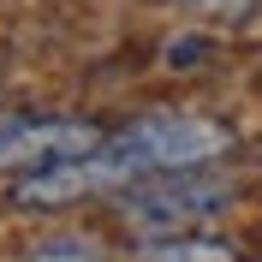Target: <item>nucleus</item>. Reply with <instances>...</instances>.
<instances>
[{
  "mask_svg": "<svg viewBox=\"0 0 262 262\" xmlns=\"http://www.w3.org/2000/svg\"><path fill=\"white\" fill-rule=\"evenodd\" d=\"M191 6H196L203 18H227V24H232V18H250L262 0H191Z\"/></svg>",
  "mask_w": 262,
  "mask_h": 262,
  "instance_id": "nucleus-6",
  "label": "nucleus"
},
{
  "mask_svg": "<svg viewBox=\"0 0 262 262\" xmlns=\"http://www.w3.org/2000/svg\"><path fill=\"white\" fill-rule=\"evenodd\" d=\"M107 131L96 119H60V114H12L0 119V173H36L54 161H78Z\"/></svg>",
  "mask_w": 262,
  "mask_h": 262,
  "instance_id": "nucleus-3",
  "label": "nucleus"
},
{
  "mask_svg": "<svg viewBox=\"0 0 262 262\" xmlns=\"http://www.w3.org/2000/svg\"><path fill=\"white\" fill-rule=\"evenodd\" d=\"M227 155H232V131L221 119L161 107V114H137L131 125L107 131L83 155V173H90V191L96 196H114L131 179L173 173V167H214V161H227Z\"/></svg>",
  "mask_w": 262,
  "mask_h": 262,
  "instance_id": "nucleus-1",
  "label": "nucleus"
},
{
  "mask_svg": "<svg viewBox=\"0 0 262 262\" xmlns=\"http://www.w3.org/2000/svg\"><path fill=\"white\" fill-rule=\"evenodd\" d=\"M119 221L137 238H173V232H196L214 214H227L232 203V179L214 167H173V173H149V179L119 185Z\"/></svg>",
  "mask_w": 262,
  "mask_h": 262,
  "instance_id": "nucleus-2",
  "label": "nucleus"
},
{
  "mask_svg": "<svg viewBox=\"0 0 262 262\" xmlns=\"http://www.w3.org/2000/svg\"><path fill=\"white\" fill-rule=\"evenodd\" d=\"M18 262H114V256H107L96 238H78V232H66V238H42V245H30Z\"/></svg>",
  "mask_w": 262,
  "mask_h": 262,
  "instance_id": "nucleus-5",
  "label": "nucleus"
},
{
  "mask_svg": "<svg viewBox=\"0 0 262 262\" xmlns=\"http://www.w3.org/2000/svg\"><path fill=\"white\" fill-rule=\"evenodd\" d=\"M143 262H238L227 238H203V232H173V238H149Z\"/></svg>",
  "mask_w": 262,
  "mask_h": 262,
  "instance_id": "nucleus-4",
  "label": "nucleus"
}]
</instances>
